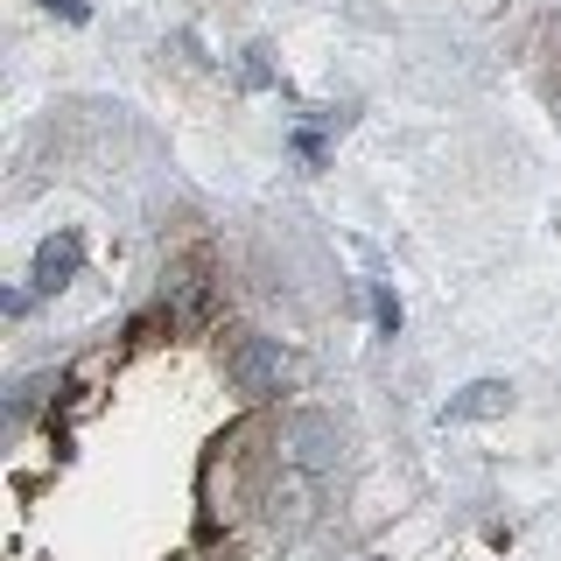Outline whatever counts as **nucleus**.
<instances>
[{
  "instance_id": "obj_1",
  "label": "nucleus",
  "mask_w": 561,
  "mask_h": 561,
  "mask_svg": "<svg viewBox=\"0 0 561 561\" xmlns=\"http://www.w3.org/2000/svg\"><path fill=\"white\" fill-rule=\"evenodd\" d=\"M225 373H232V386L245 400H274L295 379V351L274 337H232L225 344Z\"/></svg>"
},
{
  "instance_id": "obj_2",
  "label": "nucleus",
  "mask_w": 561,
  "mask_h": 561,
  "mask_svg": "<svg viewBox=\"0 0 561 561\" xmlns=\"http://www.w3.org/2000/svg\"><path fill=\"white\" fill-rule=\"evenodd\" d=\"M274 456L288 470H302V478H323V470H337L344 435H337V421H330V414H288V421H280V435H274Z\"/></svg>"
},
{
  "instance_id": "obj_3",
  "label": "nucleus",
  "mask_w": 561,
  "mask_h": 561,
  "mask_svg": "<svg viewBox=\"0 0 561 561\" xmlns=\"http://www.w3.org/2000/svg\"><path fill=\"white\" fill-rule=\"evenodd\" d=\"M78 267H84V239H78V232H57V239L35 245V288H43V295L70 288V280H78Z\"/></svg>"
},
{
  "instance_id": "obj_4",
  "label": "nucleus",
  "mask_w": 561,
  "mask_h": 561,
  "mask_svg": "<svg viewBox=\"0 0 561 561\" xmlns=\"http://www.w3.org/2000/svg\"><path fill=\"white\" fill-rule=\"evenodd\" d=\"M505 408H513V386H505V379H470L463 393L443 400V421H491Z\"/></svg>"
},
{
  "instance_id": "obj_5",
  "label": "nucleus",
  "mask_w": 561,
  "mask_h": 561,
  "mask_svg": "<svg viewBox=\"0 0 561 561\" xmlns=\"http://www.w3.org/2000/svg\"><path fill=\"white\" fill-rule=\"evenodd\" d=\"M373 316H379V330H400V295L379 288V295H373Z\"/></svg>"
},
{
  "instance_id": "obj_6",
  "label": "nucleus",
  "mask_w": 561,
  "mask_h": 561,
  "mask_svg": "<svg viewBox=\"0 0 561 561\" xmlns=\"http://www.w3.org/2000/svg\"><path fill=\"white\" fill-rule=\"evenodd\" d=\"M43 8H49V14H64V22H84V14H92L84 0H43Z\"/></svg>"
}]
</instances>
